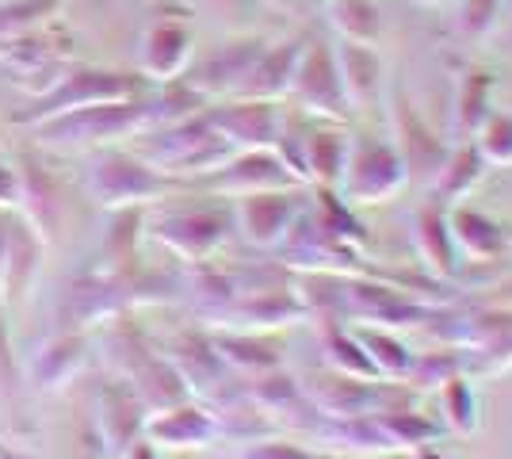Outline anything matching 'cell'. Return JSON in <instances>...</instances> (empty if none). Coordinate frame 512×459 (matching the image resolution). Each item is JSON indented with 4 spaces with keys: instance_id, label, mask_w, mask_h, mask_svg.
I'll return each mask as SVG.
<instances>
[{
    "instance_id": "obj_28",
    "label": "cell",
    "mask_w": 512,
    "mask_h": 459,
    "mask_svg": "<svg viewBox=\"0 0 512 459\" xmlns=\"http://www.w3.org/2000/svg\"><path fill=\"white\" fill-rule=\"evenodd\" d=\"M325 368L333 375H348V379H379L371 356L363 352L360 337H352L348 329H341L337 322H325Z\"/></svg>"
},
{
    "instance_id": "obj_18",
    "label": "cell",
    "mask_w": 512,
    "mask_h": 459,
    "mask_svg": "<svg viewBox=\"0 0 512 459\" xmlns=\"http://www.w3.org/2000/svg\"><path fill=\"white\" fill-rule=\"evenodd\" d=\"M146 406L138 402V394L130 383H111L100 391V417H96V425H100V437L107 440V448L115 452V456H123L134 440L142 437V429H146Z\"/></svg>"
},
{
    "instance_id": "obj_2",
    "label": "cell",
    "mask_w": 512,
    "mask_h": 459,
    "mask_svg": "<svg viewBox=\"0 0 512 459\" xmlns=\"http://www.w3.org/2000/svg\"><path fill=\"white\" fill-rule=\"evenodd\" d=\"M85 188L100 207L134 211V207H146V203H161V199L176 196L184 188V180H172V176L157 173L150 161H142L138 153L104 146V150H92V157H88Z\"/></svg>"
},
{
    "instance_id": "obj_15",
    "label": "cell",
    "mask_w": 512,
    "mask_h": 459,
    "mask_svg": "<svg viewBox=\"0 0 512 459\" xmlns=\"http://www.w3.org/2000/svg\"><path fill=\"white\" fill-rule=\"evenodd\" d=\"M46 238L27 219H8V241L0 261V306H16L23 291L31 287L39 261H43Z\"/></svg>"
},
{
    "instance_id": "obj_29",
    "label": "cell",
    "mask_w": 512,
    "mask_h": 459,
    "mask_svg": "<svg viewBox=\"0 0 512 459\" xmlns=\"http://www.w3.org/2000/svg\"><path fill=\"white\" fill-rule=\"evenodd\" d=\"M379 429H383L390 452H417L428 448L432 440L440 437V425L428 421L425 414H413V410H390V414H375Z\"/></svg>"
},
{
    "instance_id": "obj_32",
    "label": "cell",
    "mask_w": 512,
    "mask_h": 459,
    "mask_svg": "<svg viewBox=\"0 0 512 459\" xmlns=\"http://www.w3.org/2000/svg\"><path fill=\"white\" fill-rule=\"evenodd\" d=\"M65 0H4L0 4V43L39 31Z\"/></svg>"
},
{
    "instance_id": "obj_8",
    "label": "cell",
    "mask_w": 512,
    "mask_h": 459,
    "mask_svg": "<svg viewBox=\"0 0 512 459\" xmlns=\"http://www.w3.org/2000/svg\"><path fill=\"white\" fill-rule=\"evenodd\" d=\"M203 119L234 153L276 150L279 131H283V111L272 100H230L203 111Z\"/></svg>"
},
{
    "instance_id": "obj_6",
    "label": "cell",
    "mask_w": 512,
    "mask_h": 459,
    "mask_svg": "<svg viewBox=\"0 0 512 459\" xmlns=\"http://www.w3.org/2000/svg\"><path fill=\"white\" fill-rule=\"evenodd\" d=\"M150 234L165 249H172L180 261L207 264L230 238V215L214 207H195V211H165L150 222Z\"/></svg>"
},
{
    "instance_id": "obj_43",
    "label": "cell",
    "mask_w": 512,
    "mask_h": 459,
    "mask_svg": "<svg viewBox=\"0 0 512 459\" xmlns=\"http://www.w3.org/2000/svg\"><path fill=\"white\" fill-rule=\"evenodd\" d=\"M264 4H276V8H279V4H287V0H264Z\"/></svg>"
},
{
    "instance_id": "obj_30",
    "label": "cell",
    "mask_w": 512,
    "mask_h": 459,
    "mask_svg": "<svg viewBox=\"0 0 512 459\" xmlns=\"http://www.w3.org/2000/svg\"><path fill=\"white\" fill-rule=\"evenodd\" d=\"M81 364H85V341L81 337H54L35 356V379H39V387H58V383H69Z\"/></svg>"
},
{
    "instance_id": "obj_5",
    "label": "cell",
    "mask_w": 512,
    "mask_h": 459,
    "mask_svg": "<svg viewBox=\"0 0 512 459\" xmlns=\"http://www.w3.org/2000/svg\"><path fill=\"white\" fill-rule=\"evenodd\" d=\"M409 184L406 165L390 142L375 138H348V157H344L337 192L344 203H386Z\"/></svg>"
},
{
    "instance_id": "obj_17",
    "label": "cell",
    "mask_w": 512,
    "mask_h": 459,
    "mask_svg": "<svg viewBox=\"0 0 512 459\" xmlns=\"http://www.w3.org/2000/svg\"><path fill=\"white\" fill-rule=\"evenodd\" d=\"M302 46H306V39L264 46V54L253 62V69L245 73V81H241V88H237L230 100H272L276 104L279 96H287L295 66H299L302 58Z\"/></svg>"
},
{
    "instance_id": "obj_35",
    "label": "cell",
    "mask_w": 512,
    "mask_h": 459,
    "mask_svg": "<svg viewBox=\"0 0 512 459\" xmlns=\"http://www.w3.org/2000/svg\"><path fill=\"white\" fill-rule=\"evenodd\" d=\"M455 375H463L459 356H451V352H428V356H413V368H409L406 379L417 391H428V387H444Z\"/></svg>"
},
{
    "instance_id": "obj_23",
    "label": "cell",
    "mask_w": 512,
    "mask_h": 459,
    "mask_svg": "<svg viewBox=\"0 0 512 459\" xmlns=\"http://www.w3.org/2000/svg\"><path fill=\"white\" fill-rule=\"evenodd\" d=\"M127 383L134 387L138 394V402L146 406V414H161V410H169V406H180V402H188V383L180 379V372L172 368L165 356H146L134 372L127 375Z\"/></svg>"
},
{
    "instance_id": "obj_22",
    "label": "cell",
    "mask_w": 512,
    "mask_h": 459,
    "mask_svg": "<svg viewBox=\"0 0 512 459\" xmlns=\"http://www.w3.org/2000/svg\"><path fill=\"white\" fill-rule=\"evenodd\" d=\"M413 241H417V257L436 272V276H455L459 272V249L451 238L448 211L440 203H428L413 219Z\"/></svg>"
},
{
    "instance_id": "obj_41",
    "label": "cell",
    "mask_w": 512,
    "mask_h": 459,
    "mask_svg": "<svg viewBox=\"0 0 512 459\" xmlns=\"http://www.w3.org/2000/svg\"><path fill=\"white\" fill-rule=\"evenodd\" d=\"M4 241H8V219H4V211H0V261H4Z\"/></svg>"
},
{
    "instance_id": "obj_36",
    "label": "cell",
    "mask_w": 512,
    "mask_h": 459,
    "mask_svg": "<svg viewBox=\"0 0 512 459\" xmlns=\"http://www.w3.org/2000/svg\"><path fill=\"white\" fill-rule=\"evenodd\" d=\"M497 12H501V0H459L455 27L463 39H486L497 23Z\"/></svg>"
},
{
    "instance_id": "obj_14",
    "label": "cell",
    "mask_w": 512,
    "mask_h": 459,
    "mask_svg": "<svg viewBox=\"0 0 512 459\" xmlns=\"http://www.w3.org/2000/svg\"><path fill=\"white\" fill-rule=\"evenodd\" d=\"M138 62H142V77H146L150 85L180 81L184 69L192 66V31L176 20L153 23L150 31L142 35Z\"/></svg>"
},
{
    "instance_id": "obj_38",
    "label": "cell",
    "mask_w": 512,
    "mask_h": 459,
    "mask_svg": "<svg viewBox=\"0 0 512 459\" xmlns=\"http://www.w3.org/2000/svg\"><path fill=\"white\" fill-rule=\"evenodd\" d=\"M20 203H23L20 169H12V165L0 157V211H20Z\"/></svg>"
},
{
    "instance_id": "obj_40",
    "label": "cell",
    "mask_w": 512,
    "mask_h": 459,
    "mask_svg": "<svg viewBox=\"0 0 512 459\" xmlns=\"http://www.w3.org/2000/svg\"><path fill=\"white\" fill-rule=\"evenodd\" d=\"M413 459H448V456H440L436 448H417V452H413Z\"/></svg>"
},
{
    "instance_id": "obj_12",
    "label": "cell",
    "mask_w": 512,
    "mask_h": 459,
    "mask_svg": "<svg viewBox=\"0 0 512 459\" xmlns=\"http://www.w3.org/2000/svg\"><path fill=\"white\" fill-rule=\"evenodd\" d=\"M264 39H237V43H226L218 46L214 54H207L203 62H195L192 69H184V85L199 92L203 100H214V96H234L241 81H245V73L253 69V62L264 54Z\"/></svg>"
},
{
    "instance_id": "obj_3",
    "label": "cell",
    "mask_w": 512,
    "mask_h": 459,
    "mask_svg": "<svg viewBox=\"0 0 512 459\" xmlns=\"http://www.w3.org/2000/svg\"><path fill=\"white\" fill-rule=\"evenodd\" d=\"M146 77L119 73V69H65L43 96H35L23 111H16L20 127H39L46 119H58L65 111H81L92 104H115V100H134L146 96Z\"/></svg>"
},
{
    "instance_id": "obj_34",
    "label": "cell",
    "mask_w": 512,
    "mask_h": 459,
    "mask_svg": "<svg viewBox=\"0 0 512 459\" xmlns=\"http://www.w3.org/2000/svg\"><path fill=\"white\" fill-rule=\"evenodd\" d=\"M478 153L486 165H512V108L493 111L478 131Z\"/></svg>"
},
{
    "instance_id": "obj_44",
    "label": "cell",
    "mask_w": 512,
    "mask_h": 459,
    "mask_svg": "<svg viewBox=\"0 0 512 459\" xmlns=\"http://www.w3.org/2000/svg\"><path fill=\"white\" fill-rule=\"evenodd\" d=\"M425 4H444V0H425Z\"/></svg>"
},
{
    "instance_id": "obj_25",
    "label": "cell",
    "mask_w": 512,
    "mask_h": 459,
    "mask_svg": "<svg viewBox=\"0 0 512 459\" xmlns=\"http://www.w3.org/2000/svg\"><path fill=\"white\" fill-rule=\"evenodd\" d=\"M493 115V81L482 69H467L463 81L455 88V104H451V123L455 138L467 142L470 134L482 131V123Z\"/></svg>"
},
{
    "instance_id": "obj_7",
    "label": "cell",
    "mask_w": 512,
    "mask_h": 459,
    "mask_svg": "<svg viewBox=\"0 0 512 459\" xmlns=\"http://www.w3.org/2000/svg\"><path fill=\"white\" fill-rule=\"evenodd\" d=\"M306 115L314 119H329L337 123L348 115V100H344L341 73H337V58H333V46L306 43L302 46V58L291 77V92H287Z\"/></svg>"
},
{
    "instance_id": "obj_20",
    "label": "cell",
    "mask_w": 512,
    "mask_h": 459,
    "mask_svg": "<svg viewBox=\"0 0 512 459\" xmlns=\"http://www.w3.org/2000/svg\"><path fill=\"white\" fill-rule=\"evenodd\" d=\"M169 364L180 372V379L188 383V391L207 394V398H226L222 383H226V372H230V368L218 360L211 337H180V341L172 345Z\"/></svg>"
},
{
    "instance_id": "obj_19",
    "label": "cell",
    "mask_w": 512,
    "mask_h": 459,
    "mask_svg": "<svg viewBox=\"0 0 512 459\" xmlns=\"http://www.w3.org/2000/svg\"><path fill=\"white\" fill-rule=\"evenodd\" d=\"M333 58H337V73H341L348 111L375 108L379 88H383V58L375 54V46L344 43L341 39V43L333 46Z\"/></svg>"
},
{
    "instance_id": "obj_26",
    "label": "cell",
    "mask_w": 512,
    "mask_h": 459,
    "mask_svg": "<svg viewBox=\"0 0 512 459\" xmlns=\"http://www.w3.org/2000/svg\"><path fill=\"white\" fill-rule=\"evenodd\" d=\"M344 157H348V134L314 127V131H306V146H302V176L318 180L321 188L333 192L341 180Z\"/></svg>"
},
{
    "instance_id": "obj_31",
    "label": "cell",
    "mask_w": 512,
    "mask_h": 459,
    "mask_svg": "<svg viewBox=\"0 0 512 459\" xmlns=\"http://www.w3.org/2000/svg\"><path fill=\"white\" fill-rule=\"evenodd\" d=\"M360 345L363 352L371 356V364H375V372H379V379H394V383H402L409 375V368H413V352L398 341V337H390V333H360Z\"/></svg>"
},
{
    "instance_id": "obj_10",
    "label": "cell",
    "mask_w": 512,
    "mask_h": 459,
    "mask_svg": "<svg viewBox=\"0 0 512 459\" xmlns=\"http://www.w3.org/2000/svg\"><path fill=\"white\" fill-rule=\"evenodd\" d=\"M207 188L218 196H256V192H287L299 188V176L283 165V157L276 150H245L234 153L222 169H214L207 176Z\"/></svg>"
},
{
    "instance_id": "obj_16",
    "label": "cell",
    "mask_w": 512,
    "mask_h": 459,
    "mask_svg": "<svg viewBox=\"0 0 512 459\" xmlns=\"http://www.w3.org/2000/svg\"><path fill=\"white\" fill-rule=\"evenodd\" d=\"M448 226H451V238H455L459 257H467V261H474V264L501 261L512 245L509 226H501V222H493L490 215H482V211H474V207H463V203H455L448 211Z\"/></svg>"
},
{
    "instance_id": "obj_11",
    "label": "cell",
    "mask_w": 512,
    "mask_h": 459,
    "mask_svg": "<svg viewBox=\"0 0 512 459\" xmlns=\"http://www.w3.org/2000/svg\"><path fill=\"white\" fill-rule=\"evenodd\" d=\"M299 215H302V199L295 188L241 196L234 207V222L237 230H241V238L249 241V245H256V249H279Z\"/></svg>"
},
{
    "instance_id": "obj_1",
    "label": "cell",
    "mask_w": 512,
    "mask_h": 459,
    "mask_svg": "<svg viewBox=\"0 0 512 459\" xmlns=\"http://www.w3.org/2000/svg\"><path fill=\"white\" fill-rule=\"evenodd\" d=\"M39 142L50 150H104L123 138H142L153 131V104L150 96L115 100V104H92L81 111H65L58 119H46L39 127Z\"/></svg>"
},
{
    "instance_id": "obj_37",
    "label": "cell",
    "mask_w": 512,
    "mask_h": 459,
    "mask_svg": "<svg viewBox=\"0 0 512 459\" xmlns=\"http://www.w3.org/2000/svg\"><path fill=\"white\" fill-rule=\"evenodd\" d=\"M237 459H333L318 452V448H302V444H291V440H249Z\"/></svg>"
},
{
    "instance_id": "obj_39",
    "label": "cell",
    "mask_w": 512,
    "mask_h": 459,
    "mask_svg": "<svg viewBox=\"0 0 512 459\" xmlns=\"http://www.w3.org/2000/svg\"><path fill=\"white\" fill-rule=\"evenodd\" d=\"M123 459H157V448H153V444L146 437H138L127 448V452H123Z\"/></svg>"
},
{
    "instance_id": "obj_9",
    "label": "cell",
    "mask_w": 512,
    "mask_h": 459,
    "mask_svg": "<svg viewBox=\"0 0 512 459\" xmlns=\"http://www.w3.org/2000/svg\"><path fill=\"white\" fill-rule=\"evenodd\" d=\"M386 108H390V131H394V150L406 165V176H421V180H432V173L440 169L444 161V142L440 134L428 127L421 119V111L406 100V92L398 85H390V96H386Z\"/></svg>"
},
{
    "instance_id": "obj_13",
    "label": "cell",
    "mask_w": 512,
    "mask_h": 459,
    "mask_svg": "<svg viewBox=\"0 0 512 459\" xmlns=\"http://www.w3.org/2000/svg\"><path fill=\"white\" fill-rule=\"evenodd\" d=\"M142 437L150 440L153 448H169V452H192V448H207L222 437L218 433V421L211 410L195 406V402H180L169 406L161 414L146 417V429Z\"/></svg>"
},
{
    "instance_id": "obj_4",
    "label": "cell",
    "mask_w": 512,
    "mask_h": 459,
    "mask_svg": "<svg viewBox=\"0 0 512 459\" xmlns=\"http://www.w3.org/2000/svg\"><path fill=\"white\" fill-rule=\"evenodd\" d=\"M142 150L138 157L150 161L157 173L172 176V180H184V176H211L214 169H222L234 150L214 134V127L203 119V111L184 119V123H172L161 131L142 134Z\"/></svg>"
},
{
    "instance_id": "obj_21",
    "label": "cell",
    "mask_w": 512,
    "mask_h": 459,
    "mask_svg": "<svg viewBox=\"0 0 512 459\" xmlns=\"http://www.w3.org/2000/svg\"><path fill=\"white\" fill-rule=\"evenodd\" d=\"M486 157L478 153V146H470V142H459L455 150L444 153V161H440V169L432 173V192H436V203L440 207H455V203H463V199L482 184V176H486Z\"/></svg>"
},
{
    "instance_id": "obj_27",
    "label": "cell",
    "mask_w": 512,
    "mask_h": 459,
    "mask_svg": "<svg viewBox=\"0 0 512 459\" xmlns=\"http://www.w3.org/2000/svg\"><path fill=\"white\" fill-rule=\"evenodd\" d=\"M325 12H329V23H333V31L341 35L344 43L375 46L379 31H383L375 0H329Z\"/></svg>"
},
{
    "instance_id": "obj_33",
    "label": "cell",
    "mask_w": 512,
    "mask_h": 459,
    "mask_svg": "<svg viewBox=\"0 0 512 459\" xmlns=\"http://www.w3.org/2000/svg\"><path fill=\"white\" fill-rule=\"evenodd\" d=\"M440 402H444V421L459 433H470L478 425V402L470 391L467 375H455L440 387Z\"/></svg>"
},
{
    "instance_id": "obj_42",
    "label": "cell",
    "mask_w": 512,
    "mask_h": 459,
    "mask_svg": "<svg viewBox=\"0 0 512 459\" xmlns=\"http://www.w3.org/2000/svg\"><path fill=\"white\" fill-rule=\"evenodd\" d=\"M0 459H27V456H20V452H12V448H0Z\"/></svg>"
},
{
    "instance_id": "obj_24",
    "label": "cell",
    "mask_w": 512,
    "mask_h": 459,
    "mask_svg": "<svg viewBox=\"0 0 512 459\" xmlns=\"http://www.w3.org/2000/svg\"><path fill=\"white\" fill-rule=\"evenodd\" d=\"M214 352L226 368L245 375H264L279 368V352L260 337V333H245V329H226V333H214L211 337Z\"/></svg>"
}]
</instances>
